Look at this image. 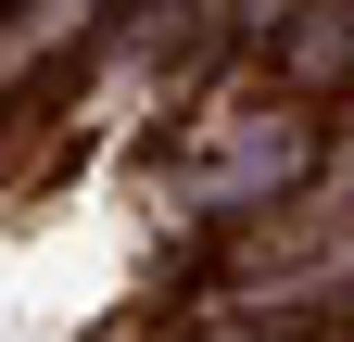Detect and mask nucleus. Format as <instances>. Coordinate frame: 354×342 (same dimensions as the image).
Returning a JSON list of instances; mask_svg holds the SVG:
<instances>
[{"instance_id":"nucleus-1","label":"nucleus","mask_w":354,"mask_h":342,"mask_svg":"<svg viewBox=\"0 0 354 342\" xmlns=\"http://www.w3.org/2000/svg\"><path fill=\"white\" fill-rule=\"evenodd\" d=\"M304 165H317V127H304V114H279V127H253V140L215 165V178H190V216H241V203H279Z\"/></svg>"}]
</instances>
